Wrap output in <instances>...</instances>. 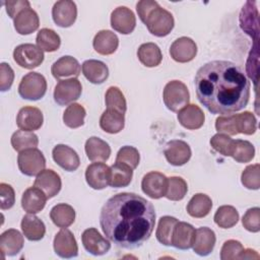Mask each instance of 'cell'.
<instances>
[{"mask_svg": "<svg viewBox=\"0 0 260 260\" xmlns=\"http://www.w3.org/2000/svg\"><path fill=\"white\" fill-rule=\"evenodd\" d=\"M178 121L186 129L196 130L202 127L205 120L203 111L194 104H188L178 112Z\"/></svg>", "mask_w": 260, "mask_h": 260, "instance_id": "21", "label": "cell"}, {"mask_svg": "<svg viewBox=\"0 0 260 260\" xmlns=\"http://www.w3.org/2000/svg\"><path fill=\"white\" fill-rule=\"evenodd\" d=\"M34 186L42 190L48 199L56 196L62 186L60 176L53 170H43L35 180Z\"/></svg>", "mask_w": 260, "mask_h": 260, "instance_id": "19", "label": "cell"}, {"mask_svg": "<svg viewBox=\"0 0 260 260\" xmlns=\"http://www.w3.org/2000/svg\"><path fill=\"white\" fill-rule=\"evenodd\" d=\"M215 129L218 133L226 135H237L239 134L237 128L236 114L221 115L215 120Z\"/></svg>", "mask_w": 260, "mask_h": 260, "instance_id": "47", "label": "cell"}, {"mask_svg": "<svg viewBox=\"0 0 260 260\" xmlns=\"http://www.w3.org/2000/svg\"><path fill=\"white\" fill-rule=\"evenodd\" d=\"M260 166L259 164L248 166L241 175V182L247 189L258 190L260 188Z\"/></svg>", "mask_w": 260, "mask_h": 260, "instance_id": "45", "label": "cell"}, {"mask_svg": "<svg viewBox=\"0 0 260 260\" xmlns=\"http://www.w3.org/2000/svg\"><path fill=\"white\" fill-rule=\"evenodd\" d=\"M20 226L23 236L29 241H40L46 233V226L43 220L32 213H28L22 217Z\"/></svg>", "mask_w": 260, "mask_h": 260, "instance_id": "30", "label": "cell"}, {"mask_svg": "<svg viewBox=\"0 0 260 260\" xmlns=\"http://www.w3.org/2000/svg\"><path fill=\"white\" fill-rule=\"evenodd\" d=\"M81 69L84 77L93 84H102L109 76L108 66L100 60H86L82 63Z\"/></svg>", "mask_w": 260, "mask_h": 260, "instance_id": "27", "label": "cell"}, {"mask_svg": "<svg viewBox=\"0 0 260 260\" xmlns=\"http://www.w3.org/2000/svg\"><path fill=\"white\" fill-rule=\"evenodd\" d=\"M216 242L214 232L206 226H202L196 230L195 241L193 244V251L199 256L209 255L214 248Z\"/></svg>", "mask_w": 260, "mask_h": 260, "instance_id": "26", "label": "cell"}, {"mask_svg": "<svg viewBox=\"0 0 260 260\" xmlns=\"http://www.w3.org/2000/svg\"><path fill=\"white\" fill-rule=\"evenodd\" d=\"M37 46L43 52H55L61 45L59 35L51 28H42L39 30L36 38Z\"/></svg>", "mask_w": 260, "mask_h": 260, "instance_id": "36", "label": "cell"}, {"mask_svg": "<svg viewBox=\"0 0 260 260\" xmlns=\"http://www.w3.org/2000/svg\"><path fill=\"white\" fill-rule=\"evenodd\" d=\"M168 178L159 172H149L142 178L141 189L152 199H159L166 195Z\"/></svg>", "mask_w": 260, "mask_h": 260, "instance_id": "9", "label": "cell"}, {"mask_svg": "<svg viewBox=\"0 0 260 260\" xmlns=\"http://www.w3.org/2000/svg\"><path fill=\"white\" fill-rule=\"evenodd\" d=\"M50 217L58 228H68L75 220V210L69 204L59 203L51 209Z\"/></svg>", "mask_w": 260, "mask_h": 260, "instance_id": "33", "label": "cell"}, {"mask_svg": "<svg viewBox=\"0 0 260 260\" xmlns=\"http://www.w3.org/2000/svg\"><path fill=\"white\" fill-rule=\"evenodd\" d=\"M188 191L186 181L181 177H170L168 178V187L165 197L172 201L182 200Z\"/></svg>", "mask_w": 260, "mask_h": 260, "instance_id": "42", "label": "cell"}, {"mask_svg": "<svg viewBox=\"0 0 260 260\" xmlns=\"http://www.w3.org/2000/svg\"><path fill=\"white\" fill-rule=\"evenodd\" d=\"M47 91V81L39 72H29L21 78L18 85V93L24 100H41Z\"/></svg>", "mask_w": 260, "mask_h": 260, "instance_id": "5", "label": "cell"}, {"mask_svg": "<svg viewBox=\"0 0 260 260\" xmlns=\"http://www.w3.org/2000/svg\"><path fill=\"white\" fill-rule=\"evenodd\" d=\"M43 51L32 44L18 45L13 51V59L17 65L25 69L39 67L44 61Z\"/></svg>", "mask_w": 260, "mask_h": 260, "instance_id": "7", "label": "cell"}, {"mask_svg": "<svg viewBox=\"0 0 260 260\" xmlns=\"http://www.w3.org/2000/svg\"><path fill=\"white\" fill-rule=\"evenodd\" d=\"M46 194L37 187L27 188L21 197V207L27 213H38L44 209L47 201Z\"/></svg>", "mask_w": 260, "mask_h": 260, "instance_id": "25", "label": "cell"}, {"mask_svg": "<svg viewBox=\"0 0 260 260\" xmlns=\"http://www.w3.org/2000/svg\"><path fill=\"white\" fill-rule=\"evenodd\" d=\"M242 223L247 231L251 233H258L260 231V208H249L243 215Z\"/></svg>", "mask_w": 260, "mask_h": 260, "instance_id": "50", "label": "cell"}, {"mask_svg": "<svg viewBox=\"0 0 260 260\" xmlns=\"http://www.w3.org/2000/svg\"><path fill=\"white\" fill-rule=\"evenodd\" d=\"M107 109L118 111L122 114L126 113L127 104L123 92L117 86H110L105 94Z\"/></svg>", "mask_w": 260, "mask_h": 260, "instance_id": "43", "label": "cell"}, {"mask_svg": "<svg viewBox=\"0 0 260 260\" xmlns=\"http://www.w3.org/2000/svg\"><path fill=\"white\" fill-rule=\"evenodd\" d=\"M254 258L259 259V255L255 250H252V249H244L240 256V259H254Z\"/></svg>", "mask_w": 260, "mask_h": 260, "instance_id": "54", "label": "cell"}, {"mask_svg": "<svg viewBox=\"0 0 260 260\" xmlns=\"http://www.w3.org/2000/svg\"><path fill=\"white\" fill-rule=\"evenodd\" d=\"M51 72L56 79L64 77L77 78L81 72V66L72 56H63L55 61L51 67Z\"/></svg>", "mask_w": 260, "mask_h": 260, "instance_id": "23", "label": "cell"}, {"mask_svg": "<svg viewBox=\"0 0 260 260\" xmlns=\"http://www.w3.org/2000/svg\"><path fill=\"white\" fill-rule=\"evenodd\" d=\"M23 245V236L17 230H7L0 236V252L3 258L5 256H15L21 251Z\"/></svg>", "mask_w": 260, "mask_h": 260, "instance_id": "22", "label": "cell"}, {"mask_svg": "<svg viewBox=\"0 0 260 260\" xmlns=\"http://www.w3.org/2000/svg\"><path fill=\"white\" fill-rule=\"evenodd\" d=\"M212 208V201L210 197L203 193L195 194L187 204V212L190 216L201 218L206 216Z\"/></svg>", "mask_w": 260, "mask_h": 260, "instance_id": "32", "label": "cell"}, {"mask_svg": "<svg viewBox=\"0 0 260 260\" xmlns=\"http://www.w3.org/2000/svg\"><path fill=\"white\" fill-rule=\"evenodd\" d=\"M214 222L221 229H231L239 220L238 210L231 205H222L217 208L214 214Z\"/></svg>", "mask_w": 260, "mask_h": 260, "instance_id": "39", "label": "cell"}, {"mask_svg": "<svg viewBox=\"0 0 260 260\" xmlns=\"http://www.w3.org/2000/svg\"><path fill=\"white\" fill-rule=\"evenodd\" d=\"M82 92V86L77 78L59 80L54 89V101L59 106H66L78 100Z\"/></svg>", "mask_w": 260, "mask_h": 260, "instance_id": "8", "label": "cell"}, {"mask_svg": "<svg viewBox=\"0 0 260 260\" xmlns=\"http://www.w3.org/2000/svg\"><path fill=\"white\" fill-rule=\"evenodd\" d=\"M85 115V109L81 105L72 103L63 113V122L69 128H78L83 125Z\"/></svg>", "mask_w": 260, "mask_h": 260, "instance_id": "41", "label": "cell"}, {"mask_svg": "<svg viewBox=\"0 0 260 260\" xmlns=\"http://www.w3.org/2000/svg\"><path fill=\"white\" fill-rule=\"evenodd\" d=\"M81 241L84 249L94 256L105 255L111 249L110 242L94 228L86 229L81 235Z\"/></svg>", "mask_w": 260, "mask_h": 260, "instance_id": "12", "label": "cell"}, {"mask_svg": "<svg viewBox=\"0 0 260 260\" xmlns=\"http://www.w3.org/2000/svg\"><path fill=\"white\" fill-rule=\"evenodd\" d=\"M124 115L118 111L107 109L100 118V127L110 134L119 133L125 126Z\"/></svg>", "mask_w": 260, "mask_h": 260, "instance_id": "31", "label": "cell"}, {"mask_svg": "<svg viewBox=\"0 0 260 260\" xmlns=\"http://www.w3.org/2000/svg\"><path fill=\"white\" fill-rule=\"evenodd\" d=\"M0 197H1V203L0 207L2 210H6L11 208L15 203V193L13 188L6 184L1 183L0 184Z\"/></svg>", "mask_w": 260, "mask_h": 260, "instance_id": "51", "label": "cell"}, {"mask_svg": "<svg viewBox=\"0 0 260 260\" xmlns=\"http://www.w3.org/2000/svg\"><path fill=\"white\" fill-rule=\"evenodd\" d=\"M52 17L58 26H71L77 17L76 4L71 0L57 1L52 8Z\"/></svg>", "mask_w": 260, "mask_h": 260, "instance_id": "14", "label": "cell"}, {"mask_svg": "<svg viewBox=\"0 0 260 260\" xmlns=\"http://www.w3.org/2000/svg\"><path fill=\"white\" fill-rule=\"evenodd\" d=\"M111 26L122 34H131L136 26V18L133 11L126 6H119L111 13Z\"/></svg>", "mask_w": 260, "mask_h": 260, "instance_id": "13", "label": "cell"}, {"mask_svg": "<svg viewBox=\"0 0 260 260\" xmlns=\"http://www.w3.org/2000/svg\"><path fill=\"white\" fill-rule=\"evenodd\" d=\"M14 80V71L9 64L3 62L0 64V89L6 91L10 89Z\"/></svg>", "mask_w": 260, "mask_h": 260, "instance_id": "52", "label": "cell"}, {"mask_svg": "<svg viewBox=\"0 0 260 260\" xmlns=\"http://www.w3.org/2000/svg\"><path fill=\"white\" fill-rule=\"evenodd\" d=\"M233 143H234V139H232L226 134H222V133H217L213 135L212 138L210 139L211 147L215 151L219 152L224 156H231Z\"/></svg>", "mask_w": 260, "mask_h": 260, "instance_id": "48", "label": "cell"}, {"mask_svg": "<svg viewBox=\"0 0 260 260\" xmlns=\"http://www.w3.org/2000/svg\"><path fill=\"white\" fill-rule=\"evenodd\" d=\"M197 54V46L195 42L188 37H181L173 42L170 48L171 57L179 63H187L192 61Z\"/></svg>", "mask_w": 260, "mask_h": 260, "instance_id": "16", "label": "cell"}, {"mask_svg": "<svg viewBox=\"0 0 260 260\" xmlns=\"http://www.w3.org/2000/svg\"><path fill=\"white\" fill-rule=\"evenodd\" d=\"M44 122L43 113L36 107H23L16 116V125L20 130L35 131L42 127Z\"/></svg>", "mask_w": 260, "mask_h": 260, "instance_id": "18", "label": "cell"}, {"mask_svg": "<svg viewBox=\"0 0 260 260\" xmlns=\"http://www.w3.org/2000/svg\"><path fill=\"white\" fill-rule=\"evenodd\" d=\"M139 61L146 67H155L160 64L162 54L159 47L154 43H144L137 50Z\"/></svg>", "mask_w": 260, "mask_h": 260, "instance_id": "34", "label": "cell"}, {"mask_svg": "<svg viewBox=\"0 0 260 260\" xmlns=\"http://www.w3.org/2000/svg\"><path fill=\"white\" fill-rule=\"evenodd\" d=\"M244 250L241 242L236 240H228L223 243L220 250L221 260H236L240 259V256Z\"/></svg>", "mask_w": 260, "mask_h": 260, "instance_id": "49", "label": "cell"}, {"mask_svg": "<svg viewBox=\"0 0 260 260\" xmlns=\"http://www.w3.org/2000/svg\"><path fill=\"white\" fill-rule=\"evenodd\" d=\"M19 171L25 176H37L46 167V158L38 148H28L19 152L17 156Z\"/></svg>", "mask_w": 260, "mask_h": 260, "instance_id": "6", "label": "cell"}, {"mask_svg": "<svg viewBox=\"0 0 260 260\" xmlns=\"http://www.w3.org/2000/svg\"><path fill=\"white\" fill-rule=\"evenodd\" d=\"M55 253L61 258H73L78 255V246L73 234L63 228L59 231L53 242Z\"/></svg>", "mask_w": 260, "mask_h": 260, "instance_id": "11", "label": "cell"}, {"mask_svg": "<svg viewBox=\"0 0 260 260\" xmlns=\"http://www.w3.org/2000/svg\"><path fill=\"white\" fill-rule=\"evenodd\" d=\"M164 154L168 162H170L172 166L180 167L189 161L192 152L187 142L175 139L166 144Z\"/></svg>", "mask_w": 260, "mask_h": 260, "instance_id": "15", "label": "cell"}, {"mask_svg": "<svg viewBox=\"0 0 260 260\" xmlns=\"http://www.w3.org/2000/svg\"><path fill=\"white\" fill-rule=\"evenodd\" d=\"M111 181L110 186L113 188L127 187L132 180L133 170L122 162H116L111 167Z\"/></svg>", "mask_w": 260, "mask_h": 260, "instance_id": "35", "label": "cell"}, {"mask_svg": "<svg viewBox=\"0 0 260 260\" xmlns=\"http://www.w3.org/2000/svg\"><path fill=\"white\" fill-rule=\"evenodd\" d=\"M231 156L238 162H249L255 156V147L247 140L236 139L233 143Z\"/></svg>", "mask_w": 260, "mask_h": 260, "instance_id": "40", "label": "cell"}, {"mask_svg": "<svg viewBox=\"0 0 260 260\" xmlns=\"http://www.w3.org/2000/svg\"><path fill=\"white\" fill-rule=\"evenodd\" d=\"M140 160L139 151L130 145H125L121 147L116 156V162H122L129 166L132 170L136 169Z\"/></svg>", "mask_w": 260, "mask_h": 260, "instance_id": "46", "label": "cell"}, {"mask_svg": "<svg viewBox=\"0 0 260 260\" xmlns=\"http://www.w3.org/2000/svg\"><path fill=\"white\" fill-rule=\"evenodd\" d=\"M162 99L166 107L172 112H179L190 102V93L185 83L180 80L168 82L164 88Z\"/></svg>", "mask_w": 260, "mask_h": 260, "instance_id": "4", "label": "cell"}, {"mask_svg": "<svg viewBox=\"0 0 260 260\" xmlns=\"http://www.w3.org/2000/svg\"><path fill=\"white\" fill-rule=\"evenodd\" d=\"M106 238L123 249H136L151 236L155 210L145 198L135 193H118L107 200L100 214Z\"/></svg>", "mask_w": 260, "mask_h": 260, "instance_id": "1", "label": "cell"}, {"mask_svg": "<svg viewBox=\"0 0 260 260\" xmlns=\"http://www.w3.org/2000/svg\"><path fill=\"white\" fill-rule=\"evenodd\" d=\"M85 153L91 161H106L111 155L110 145L103 139L91 136L85 141Z\"/></svg>", "mask_w": 260, "mask_h": 260, "instance_id": "28", "label": "cell"}, {"mask_svg": "<svg viewBox=\"0 0 260 260\" xmlns=\"http://www.w3.org/2000/svg\"><path fill=\"white\" fill-rule=\"evenodd\" d=\"M136 10L140 20L147 26L149 32L155 37H166L174 28V16L170 11L160 7L156 1H138Z\"/></svg>", "mask_w": 260, "mask_h": 260, "instance_id": "3", "label": "cell"}, {"mask_svg": "<svg viewBox=\"0 0 260 260\" xmlns=\"http://www.w3.org/2000/svg\"><path fill=\"white\" fill-rule=\"evenodd\" d=\"M238 132L246 135H252L257 130V120L253 113L245 111L241 114H236Z\"/></svg>", "mask_w": 260, "mask_h": 260, "instance_id": "44", "label": "cell"}, {"mask_svg": "<svg viewBox=\"0 0 260 260\" xmlns=\"http://www.w3.org/2000/svg\"><path fill=\"white\" fill-rule=\"evenodd\" d=\"M92 46L94 51L99 54L111 55L117 50L119 46V39L112 30L103 29L94 36Z\"/></svg>", "mask_w": 260, "mask_h": 260, "instance_id": "29", "label": "cell"}, {"mask_svg": "<svg viewBox=\"0 0 260 260\" xmlns=\"http://www.w3.org/2000/svg\"><path fill=\"white\" fill-rule=\"evenodd\" d=\"M194 84L198 101L212 114H233L248 105L250 81L231 61L214 60L204 64L197 70Z\"/></svg>", "mask_w": 260, "mask_h": 260, "instance_id": "2", "label": "cell"}, {"mask_svg": "<svg viewBox=\"0 0 260 260\" xmlns=\"http://www.w3.org/2000/svg\"><path fill=\"white\" fill-rule=\"evenodd\" d=\"M10 142L13 149L20 152L28 148H37L39 144V138L35 133L30 131L17 130L12 134Z\"/></svg>", "mask_w": 260, "mask_h": 260, "instance_id": "37", "label": "cell"}, {"mask_svg": "<svg viewBox=\"0 0 260 260\" xmlns=\"http://www.w3.org/2000/svg\"><path fill=\"white\" fill-rule=\"evenodd\" d=\"M54 161L67 172H74L80 165L77 152L68 145L57 144L52 150Z\"/></svg>", "mask_w": 260, "mask_h": 260, "instance_id": "17", "label": "cell"}, {"mask_svg": "<svg viewBox=\"0 0 260 260\" xmlns=\"http://www.w3.org/2000/svg\"><path fill=\"white\" fill-rule=\"evenodd\" d=\"M196 230L185 221H178L173 231L172 246L180 250H188L193 247Z\"/></svg>", "mask_w": 260, "mask_h": 260, "instance_id": "20", "label": "cell"}, {"mask_svg": "<svg viewBox=\"0 0 260 260\" xmlns=\"http://www.w3.org/2000/svg\"><path fill=\"white\" fill-rule=\"evenodd\" d=\"M85 180L94 190L105 189L110 185L111 168L104 162H92L86 168Z\"/></svg>", "mask_w": 260, "mask_h": 260, "instance_id": "10", "label": "cell"}, {"mask_svg": "<svg viewBox=\"0 0 260 260\" xmlns=\"http://www.w3.org/2000/svg\"><path fill=\"white\" fill-rule=\"evenodd\" d=\"M3 3L5 5L8 16L12 19H14L15 16L23 9L30 7V4L27 0H8Z\"/></svg>", "mask_w": 260, "mask_h": 260, "instance_id": "53", "label": "cell"}, {"mask_svg": "<svg viewBox=\"0 0 260 260\" xmlns=\"http://www.w3.org/2000/svg\"><path fill=\"white\" fill-rule=\"evenodd\" d=\"M178 221L179 220L176 217L170 215H165L159 218L155 236L160 244L165 246H172L173 231Z\"/></svg>", "mask_w": 260, "mask_h": 260, "instance_id": "38", "label": "cell"}, {"mask_svg": "<svg viewBox=\"0 0 260 260\" xmlns=\"http://www.w3.org/2000/svg\"><path fill=\"white\" fill-rule=\"evenodd\" d=\"M13 24L16 32L19 35H29L39 28L40 19L38 13L29 7L23 9L15 16Z\"/></svg>", "mask_w": 260, "mask_h": 260, "instance_id": "24", "label": "cell"}]
</instances>
